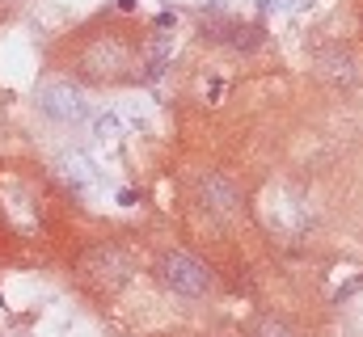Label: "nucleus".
<instances>
[{
  "instance_id": "9b49d317",
  "label": "nucleus",
  "mask_w": 363,
  "mask_h": 337,
  "mask_svg": "<svg viewBox=\"0 0 363 337\" xmlns=\"http://www.w3.org/2000/svg\"><path fill=\"white\" fill-rule=\"evenodd\" d=\"M249 337H300V333H296V325L283 320V316H258L253 329H249Z\"/></svg>"
},
{
  "instance_id": "f8f14e48",
  "label": "nucleus",
  "mask_w": 363,
  "mask_h": 337,
  "mask_svg": "<svg viewBox=\"0 0 363 337\" xmlns=\"http://www.w3.org/2000/svg\"><path fill=\"white\" fill-rule=\"evenodd\" d=\"M119 13H135V0H119Z\"/></svg>"
},
{
  "instance_id": "6e6552de",
  "label": "nucleus",
  "mask_w": 363,
  "mask_h": 337,
  "mask_svg": "<svg viewBox=\"0 0 363 337\" xmlns=\"http://www.w3.org/2000/svg\"><path fill=\"white\" fill-rule=\"evenodd\" d=\"M51 168H56V178L72 190V194H85L93 182H97V164L81 152V148H68V152H60L56 160H51Z\"/></svg>"
},
{
  "instance_id": "0eeeda50",
  "label": "nucleus",
  "mask_w": 363,
  "mask_h": 337,
  "mask_svg": "<svg viewBox=\"0 0 363 337\" xmlns=\"http://www.w3.org/2000/svg\"><path fill=\"white\" fill-rule=\"evenodd\" d=\"M174 64V30H161V26H152L140 42V64H135V85H157L165 80Z\"/></svg>"
},
{
  "instance_id": "ddd939ff",
  "label": "nucleus",
  "mask_w": 363,
  "mask_h": 337,
  "mask_svg": "<svg viewBox=\"0 0 363 337\" xmlns=\"http://www.w3.org/2000/svg\"><path fill=\"white\" fill-rule=\"evenodd\" d=\"M359 34H363V9H359Z\"/></svg>"
},
{
  "instance_id": "423d86ee",
  "label": "nucleus",
  "mask_w": 363,
  "mask_h": 337,
  "mask_svg": "<svg viewBox=\"0 0 363 337\" xmlns=\"http://www.w3.org/2000/svg\"><path fill=\"white\" fill-rule=\"evenodd\" d=\"M194 194H199V202L212 211V215H220V219H237L241 215V190H237V182L228 178V173H220V168H203V173L194 178Z\"/></svg>"
},
{
  "instance_id": "7ed1b4c3",
  "label": "nucleus",
  "mask_w": 363,
  "mask_h": 337,
  "mask_svg": "<svg viewBox=\"0 0 363 337\" xmlns=\"http://www.w3.org/2000/svg\"><path fill=\"white\" fill-rule=\"evenodd\" d=\"M34 110L51 127H60V131H72V127L93 119V105L85 97V85L72 80V76H47L34 89Z\"/></svg>"
},
{
  "instance_id": "1a4fd4ad",
  "label": "nucleus",
  "mask_w": 363,
  "mask_h": 337,
  "mask_svg": "<svg viewBox=\"0 0 363 337\" xmlns=\"http://www.w3.org/2000/svg\"><path fill=\"white\" fill-rule=\"evenodd\" d=\"M262 46H267V26H262V21H245V17H237L233 38H228V51H233V55H258Z\"/></svg>"
},
{
  "instance_id": "f03ea898",
  "label": "nucleus",
  "mask_w": 363,
  "mask_h": 337,
  "mask_svg": "<svg viewBox=\"0 0 363 337\" xmlns=\"http://www.w3.org/2000/svg\"><path fill=\"white\" fill-rule=\"evenodd\" d=\"M76 283L85 287V291H93V295H115L127 278L135 274V261H131V253L119 245V241H93L89 249H81V257H76Z\"/></svg>"
},
{
  "instance_id": "f257e3e1",
  "label": "nucleus",
  "mask_w": 363,
  "mask_h": 337,
  "mask_svg": "<svg viewBox=\"0 0 363 337\" xmlns=\"http://www.w3.org/2000/svg\"><path fill=\"white\" fill-rule=\"evenodd\" d=\"M140 42L131 21H119L115 13L97 17L93 26H81L68 38L64 55V76L89 85V89H119L135 85V64H140Z\"/></svg>"
},
{
  "instance_id": "39448f33",
  "label": "nucleus",
  "mask_w": 363,
  "mask_h": 337,
  "mask_svg": "<svg viewBox=\"0 0 363 337\" xmlns=\"http://www.w3.org/2000/svg\"><path fill=\"white\" fill-rule=\"evenodd\" d=\"M313 76L326 89H334V93H351V89L363 85V55L351 42L334 38V42H326V46L313 51Z\"/></svg>"
},
{
  "instance_id": "20e7f679",
  "label": "nucleus",
  "mask_w": 363,
  "mask_h": 337,
  "mask_svg": "<svg viewBox=\"0 0 363 337\" xmlns=\"http://www.w3.org/2000/svg\"><path fill=\"white\" fill-rule=\"evenodd\" d=\"M157 283L178 300H207L216 291V274L207 261H199L186 249H165L157 257Z\"/></svg>"
},
{
  "instance_id": "9d476101",
  "label": "nucleus",
  "mask_w": 363,
  "mask_h": 337,
  "mask_svg": "<svg viewBox=\"0 0 363 337\" xmlns=\"http://www.w3.org/2000/svg\"><path fill=\"white\" fill-rule=\"evenodd\" d=\"M89 123H93V139L97 144H119V135H123V114L119 110H97Z\"/></svg>"
},
{
  "instance_id": "4468645a",
  "label": "nucleus",
  "mask_w": 363,
  "mask_h": 337,
  "mask_svg": "<svg viewBox=\"0 0 363 337\" xmlns=\"http://www.w3.org/2000/svg\"><path fill=\"white\" fill-rule=\"evenodd\" d=\"M9 5H13V0H9Z\"/></svg>"
}]
</instances>
